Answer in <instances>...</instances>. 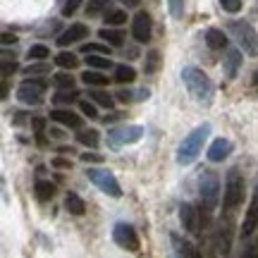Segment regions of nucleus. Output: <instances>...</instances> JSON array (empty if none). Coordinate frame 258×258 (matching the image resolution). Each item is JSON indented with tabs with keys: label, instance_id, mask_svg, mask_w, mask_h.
<instances>
[{
	"label": "nucleus",
	"instance_id": "43",
	"mask_svg": "<svg viewBox=\"0 0 258 258\" xmlns=\"http://www.w3.org/2000/svg\"><path fill=\"white\" fill-rule=\"evenodd\" d=\"M31 124H34V132H36V134H43V127H46V120H43V117H34Z\"/></svg>",
	"mask_w": 258,
	"mask_h": 258
},
{
	"label": "nucleus",
	"instance_id": "32",
	"mask_svg": "<svg viewBox=\"0 0 258 258\" xmlns=\"http://www.w3.org/2000/svg\"><path fill=\"white\" fill-rule=\"evenodd\" d=\"M108 5H110V0H89V5H86V15H89V17H96V15L105 12Z\"/></svg>",
	"mask_w": 258,
	"mask_h": 258
},
{
	"label": "nucleus",
	"instance_id": "1",
	"mask_svg": "<svg viewBox=\"0 0 258 258\" xmlns=\"http://www.w3.org/2000/svg\"><path fill=\"white\" fill-rule=\"evenodd\" d=\"M182 79H184L186 89H189V93H191L194 98L199 103H203V105H211L213 103V96H215V89H213V82L203 74V70H199V67H184L182 70Z\"/></svg>",
	"mask_w": 258,
	"mask_h": 258
},
{
	"label": "nucleus",
	"instance_id": "6",
	"mask_svg": "<svg viewBox=\"0 0 258 258\" xmlns=\"http://www.w3.org/2000/svg\"><path fill=\"white\" fill-rule=\"evenodd\" d=\"M199 194H201V201L206 206V211H213L218 206V199H220V177L215 172H206L201 177Z\"/></svg>",
	"mask_w": 258,
	"mask_h": 258
},
{
	"label": "nucleus",
	"instance_id": "33",
	"mask_svg": "<svg viewBox=\"0 0 258 258\" xmlns=\"http://www.w3.org/2000/svg\"><path fill=\"white\" fill-rule=\"evenodd\" d=\"M53 84H55L57 89H74V77L70 72L53 74Z\"/></svg>",
	"mask_w": 258,
	"mask_h": 258
},
{
	"label": "nucleus",
	"instance_id": "48",
	"mask_svg": "<svg viewBox=\"0 0 258 258\" xmlns=\"http://www.w3.org/2000/svg\"><path fill=\"white\" fill-rule=\"evenodd\" d=\"M251 82H253V86H256V89H258V70H256V72H253V77H251Z\"/></svg>",
	"mask_w": 258,
	"mask_h": 258
},
{
	"label": "nucleus",
	"instance_id": "2",
	"mask_svg": "<svg viewBox=\"0 0 258 258\" xmlns=\"http://www.w3.org/2000/svg\"><path fill=\"white\" fill-rule=\"evenodd\" d=\"M208 134H211V124L208 122H203V124H199V127L194 129L191 134L179 144V148H177V163L179 165H191L194 160H196V156L201 153Z\"/></svg>",
	"mask_w": 258,
	"mask_h": 258
},
{
	"label": "nucleus",
	"instance_id": "26",
	"mask_svg": "<svg viewBox=\"0 0 258 258\" xmlns=\"http://www.w3.org/2000/svg\"><path fill=\"white\" fill-rule=\"evenodd\" d=\"M79 101V93L74 91V89H60V91L53 96V103L55 105H70V103Z\"/></svg>",
	"mask_w": 258,
	"mask_h": 258
},
{
	"label": "nucleus",
	"instance_id": "20",
	"mask_svg": "<svg viewBox=\"0 0 258 258\" xmlns=\"http://www.w3.org/2000/svg\"><path fill=\"white\" fill-rule=\"evenodd\" d=\"M64 208H67V213H72V215H84V213H86V206H84L82 196L74 191H67V196H64Z\"/></svg>",
	"mask_w": 258,
	"mask_h": 258
},
{
	"label": "nucleus",
	"instance_id": "18",
	"mask_svg": "<svg viewBox=\"0 0 258 258\" xmlns=\"http://www.w3.org/2000/svg\"><path fill=\"white\" fill-rule=\"evenodd\" d=\"M241 67V50H237V48H227L225 50V72H227V77H237V72H239Z\"/></svg>",
	"mask_w": 258,
	"mask_h": 258
},
{
	"label": "nucleus",
	"instance_id": "36",
	"mask_svg": "<svg viewBox=\"0 0 258 258\" xmlns=\"http://www.w3.org/2000/svg\"><path fill=\"white\" fill-rule=\"evenodd\" d=\"M239 258H258V237L256 239H251L246 246H244V251H241Z\"/></svg>",
	"mask_w": 258,
	"mask_h": 258
},
{
	"label": "nucleus",
	"instance_id": "44",
	"mask_svg": "<svg viewBox=\"0 0 258 258\" xmlns=\"http://www.w3.org/2000/svg\"><path fill=\"white\" fill-rule=\"evenodd\" d=\"M12 43H17V36L10 34V31H5V34H3V46H12Z\"/></svg>",
	"mask_w": 258,
	"mask_h": 258
},
{
	"label": "nucleus",
	"instance_id": "28",
	"mask_svg": "<svg viewBox=\"0 0 258 258\" xmlns=\"http://www.w3.org/2000/svg\"><path fill=\"white\" fill-rule=\"evenodd\" d=\"M55 64L62 67V70H74V67H79V57L74 55V53H57Z\"/></svg>",
	"mask_w": 258,
	"mask_h": 258
},
{
	"label": "nucleus",
	"instance_id": "4",
	"mask_svg": "<svg viewBox=\"0 0 258 258\" xmlns=\"http://www.w3.org/2000/svg\"><path fill=\"white\" fill-rule=\"evenodd\" d=\"M244 199V179H241V172L232 167L227 172V179H225V208L227 211H234L237 206Z\"/></svg>",
	"mask_w": 258,
	"mask_h": 258
},
{
	"label": "nucleus",
	"instance_id": "30",
	"mask_svg": "<svg viewBox=\"0 0 258 258\" xmlns=\"http://www.w3.org/2000/svg\"><path fill=\"white\" fill-rule=\"evenodd\" d=\"M158 67H160V53H158V50H148L146 62H144V72L153 74V72H158Z\"/></svg>",
	"mask_w": 258,
	"mask_h": 258
},
{
	"label": "nucleus",
	"instance_id": "42",
	"mask_svg": "<svg viewBox=\"0 0 258 258\" xmlns=\"http://www.w3.org/2000/svg\"><path fill=\"white\" fill-rule=\"evenodd\" d=\"M48 72V64H29L27 70H24V74H46Z\"/></svg>",
	"mask_w": 258,
	"mask_h": 258
},
{
	"label": "nucleus",
	"instance_id": "37",
	"mask_svg": "<svg viewBox=\"0 0 258 258\" xmlns=\"http://www.w3.org/2000/svg\"><path fill=\"white\" fill-rule=\"evenodd\" d=\"M167 5H170V12H172L175 19H179L184 15V0H167Z\"/></svg>",
	"mask_w": 258,
	"mask_h": 258
},
{
	"label": "nucleus",
	"instance_id": "9",
	"mask_svg": "<svg viewBox=\"0 0 258 258\" xmlns=\"http://www.w3.org/2000/svg\"><path fill=\"white\" fill-rule=\"evenodd\" d=\"M112 239H115V244H117L120 249L139 251V234L132 225H127V222H117V225H115Z\"/></svg>",
	"mask_w": 258,
	"mask_h": 258
},
{
	"label": "nucleus",
	"instance_id": "12",
	"mask_svg": "<svg viewBox=\"0 0 258 258\" xmlns=\"http://www.w3.org/2000/svg\"><path fill=\"white\" fill-rule=\"evenodd\" d=\"M179 220H182V227H184L186 232H191V234H196V232L201 230L199 211L194 208L191 203H182V206H179Z\"/></svg>",
	"mask_w": 258,
	"mask_h": 258
},
{
	"label": "nucleus",
	"instance_id": "40",
	"mask_svg": "<svg viewBox=\"0 0 258 258\" xmlns=\"http://www.w3.org/2000/svg\"><path fill=\"white\" fill-rule=\"evenodd\" d=\"M220 5L225 12H239L241 10V0H220Z\"/></svg>",
	"mask_w": 258,
	"mask_h": 258
},
{
	"label": "nucleus",
	"instance_id": "15",
	"mask_svg": "<svg viewBox=\"0 0 258 258\" xmlns=\"http://www.w3.org/2000/svg\"><path fill=\"white\" fill-rule=\"evenodd\" d=\"M230 153H232V144L227 141V139H215L211 146H208V160H213V163L225 160Z\"/></svg>",
	"mask_w": 258,
	"mask_h": 258
},
{
	"label": "nucleus",
	"instance_id": "8",
	"mask_svg": "<svg viewBox=\"0 0 258 258\" xmlns=\"http://www.w3.org/2000/svg\"><path fill=\"white\" fill-rule=\"evenodd\" d=\"M43 91H46V82H41V79H27L17 89V98L22 103H27V105H41L43 103Z\"/></svg>",
	"mask_w": 258,
	"mask_h": 258
},
{
	"label": "nucleus",
	"instance_id": "16",
	"mask_svg": "<svg viewBox=\"0 0 258 258\" xmlns=\"http://www.w3.org/2000/svg\"><path fill=\"white\" fill-rule=\"evenodd\" d=\"M215 241H218V251H220L222 256H227L232 249V222L230 220H225V225H220Z\"/></svg>",
	"mask_w": 258,
	"mask_h": 258
},
{
	"label": "nucleus",
	"instance_id": "14",
	"mask_svg": "<svg viewBox=\"0 0 258 258\" xmlns=\"http://www.w3.org/2000/svg\"><path fill=\"white\" fill-rule=\"evenodd\" d=\"M50 120L57 122V124H62V127H70V129L82 127V117H79L77 112L67 110V108H55V110L50 112Z\"/></svg>",
	"mask_w": 258,
	"mask_h": 258
},
{
	"label": "nucleus",
	"instance_id": "41",
	"mask_svg": "<svg viewBox=\"0 0 258 258\" xmlns=\"http://www.w3.org/2000/svg\"><path fill=\"white\" fill-rule=\"evenodd\" d=\"M82 163H103V156L93 153V151H86V153H82Z\"/></svg>",
	"mask_w": 258,
	"mask_h": 258
},
{
	"label": "nucleus",
	"instance_id": "25",
	"mask_svg": "<svg viewBox=\"0 0 258 258\" xmlns=\"http://www.w3.org/2000/svg\"><path fill=\"white\" fill-rule=\"evenodd\" d=\"M82 82L86 84V86H108V77L101 72H96V70H89V72H84L82 74Z\"/></svg>",
	"mask_w": 258,
	"mask_h": 258
},
{
	"label": "nucleus",
	"instance_id": "3",
	"mask_svg": "<svg viewBox=\"0 0 258 258\" xmlns=\"http://www.w3.org/2000/svg\"><path fill=\"white\" fill-rule=\"evenodd\" d=\"M230 29L234 31V36L239 41L241 50L251 57H258V34L249 22H232Z\"/></svg>",
	"mask_w": 258,
	"mask_h": 258
},
{
	"label": "nucleus",
	"instance_id": "21",
	"mask_svg": "<svg viewBox=\"0 0 258 258\" xmlns=\"http://www.w3.org/2000/svg\"><path fill=\"white\" fill-rule=\"evenodd\" d=\"M34 194H36V199L38 201H50L53 199V194H55V186L50 184L48 179H38L36 184H34Z\"/></svg>",
	"mask_w": 258,
	"mask_h": 258
},
{
	"label": "nucleus",
	"instance_id": "10",
	"mask_svg": "<svg viewBox=\"0 0 258 258\" xmlns=\"http://www.w3.org/2000/svg\"><path fill=\"white\" fill-rule=\"evenodd\" d=\"M258 230V189L251 196V203L246 208V215H244V225H241V237L244 239H251L253 232Z\"/></svg>",
	"mask_w": 258,
	"mask_h": 258
},
{
	"label": "nucleus",
	"instance_id": "31",
	"mask_svg": "<svg viewBox=\"0 0 258 258\" xmlns=\"http://www.w3.org/2000/svg\"><path fill=\"white\" fill-rule=\"evenodd\" d=\"M127 22V12H122V10H110V12H105V24L108 27H120Z\"/></svg>",
	"mask_w": 258,
	"mask_h": 258
},
{
	"label": "nucleus",
	"instance_id": "22",
	"mask_svg": "<svg viewBox=\"0 0 258 258\" xmlns=\"http://www.w3.org/2000/svg\"><path fill=\"white\" fill-rule=\"evenodd\" d=\"M98 36H101V41H105V43H110V46H122L124 43V34H122L120 29H101L98 31Z\"/></svg>",
	"mask_w": 258,
	"mask_h": 258
},
{
	"label": "nucleus",
	"instance_id": "29",
	"mask_svg": "<svg viewBox=\"0 0 258 258\" xmlns=\"http://www.w3.org/2000/svg\"><path fill=\"white\" fill-rule=\"evenodd\" d=\"M86 64L93 70H110L112 62L108 55H86Z\"/></svg>",
	"mask_w": 258,
	"mask_h": 258
},
{
	"label": "nucleus",
	"instance_id": "27",
	"mask_svg": "<svg viewBox=\"0 0 258 258\" xmlns=\"http://www.w3.org/2000/svg\"><path fill=\"white\" fill-rule=\"evenodd\" d=\"M89 96H91V101H96L101 108H115V101H112V96L110 93H105V91H101V89H91L89 91Z\"/></svg>",
	"mask_w": 258,
	"mask_h": 258
},
{
	"label": "nucleus",
	"instance_id": "17",
	"mask_svg": "<svg viewBox=\"0 0 258 258\" xmlns=\"http://www.w3.org/2000/svg\"><path fill=\"white\" fill-rule=\"evenodd\" d=\"M172 244H175V256H177V258H201L199 249L194 246L191 241L179 239L177 234H172Z\"/></svg>",
	"mask_w": 258,
	"mask_h": 258
},
{
	"label": "nucleus",
	"instance_id": "24",
	"mask_svg": "<svg viewBox=\"0 0 258 258\" xmlns=\"http://www.w3.org/2000/svg\"><path fill=\"white\" fill-rule=\"evenodd\" d=\"M77 141L82 144V146H98V141H101V134L96 132V129H84V132H77Z\"/></svg>",
	"mask_w": 258,
	"mask_h": 258
},
{
	"label": "nucleus",
	"instance_id": "7",
	"mask_svg": "<svg viewBox=\"0 0 258 258\" xmlns=\"http://www.w3.org/2000/svg\"><path fill=\"white\" fill-rule=\"evenodd\" d=\"M144 137V127L139 124H129V127H115L112 132H108V144H110L112 151H120L122 146L127 144H134Z\"/></svg>",
	"mask_w": 258,
	"mask_h": 258
},
{
	"label": "nucleus",
	"instance_id": "23",
	"mask_svg": "<svg viewBox=\"0 0 258 258\" xmlns=\"http://www.w3.org/2000/svg\"><path fill=\"white\" fill-rule=\"evenodd\" d=\"M134 79H137V70H134V67H129V64H117V67H115V82L132 84Z\"/></svg>",
	"mask_w": 258,
	"mask_h": 258
},
{
	"label": "nucleus",
	"instance_id": "5",
	"mask_svg": "<svg viewBox=\"0 0 258 258\" xmlns=\"http://www.w3.org/2000/svg\"><path fill=\"white\" fill-rule=\"evenodd\" d=\"M86 177H89V179H91L93 184L98 186L103 194H108V196H112V199H120V196H122V186L117 184L115 175H112V172H108V170L91 167V170H86Z\"/></svg>",
	"mask_w": 258,
	"mask_h": 258
},
{
	"label": "nucleus",
	"instance_id": "35",
	"mask_svg": "<svg viewBox=\"0 0 258 258\" xmlns=\"http://www.w3.org/2000/svg\"><path fill=\"white\" fill-rule=\"evenodd\" d=\"M29 60H46L48 55H50V50H48L43 43H36V46H31L29 48Z\"/></svg>",
	"mask_w": 258,
	"mask_h": 258
},
{
	"label": "nucleus",
	"instance_id": "46",
	"mask_svg": "<svg viewBox=\"0 0 258 258\" xmlns=\"http://www.w3.org/2000/svg\"><path fill=\"white\" fill-rule=\"evenodd\" d=\"M117 98H120L122 103H129L132 98H134V93H132V91H124V89H122V91L117 93Z\"/></svg>",
	"mask_w": 258,
	"mask_h": 258
},
{
	"label": "nucleus",
	"instance_id": "11",
	"mask_svg": "<svg viewBox=\"0 0 258 258\" xmlns=\"http://www.w3.org/2000/svg\"><path fill=\"white\" fill-rule=\"evenodd\" d=\"M132 36L137 38L139 43H148L151 38V17L148 12H137L132 19Z\"/></svg>",
	"mask_w": 258,
	"mask_h": 258
},
{
	"label": "nucleus",
	"instance_id": "45",
	"mask_svg": "<svg viewBox=\"0 0 258 258\" xmlns=\"http://www.w3.org/2000/svg\"><path fill=\"white\" fill-rule=\"evenodd\" d=\"M53 165L60 167V170H67V167H72V163H70V160H64V158H55V160H53Z\"/></svg>",
	"mask_w": 258,
	"mask_h": 258
},
{
	"label": "nucleus",
	"instance_id": "34",
	"mask_svg": "<svg viewBox=\"0 0 258 258\" xmlns=\"http://www.w3.org/2000/svg\"><path fill=\"white\" fill-rule=\"evenodd\" d=\"M82 50L86 55H110V48L103 46V43H86V46H82Z\"/></svg>",
	"mask_w": 258,
	"mask_h": 258
},
{
	"label": "nucleus",
	"instance_id": "19",
	"mask_svg": "<svg viewBox=\"0 0 258 258\" xmlns=\"http://www.w3.org/2000/svg\"><path fill=\"white\" fill-rule=\"evenodd\" d=\"M206 43L211 50H227V36L220 29H208L206 31Z\"/></svg>",
	"mask_w": 258,
	"mask_h": 258
},
{
	"label": "nucleus",
	"instance_id": "39",
	"mask_svg": "<svg viewBox=\"0 0 258 258\" xmlns=\"http://www.w3.org/2000/svg\"><path fill=\"white\" fill-rule=\"evenodd\" d=\"M84 0H67L64 3V8H62V15L64 17H70V15H74L77 10H79V5H82Z\"/></svg>",
	"mask_w": 258,
	"mask_h": 258
},
{
	"label": "nucleus",
	"instance_id": "38",
	"mask_svg": "<svg viewBox=\"0 0 258 258\" xmlns=\"http://www.w3.org/2000/svg\"><path fill=\"white\" fill-rule=\"evenodd\" d=\"M79 108H82V112L86 115V117H91V120H96V117H98V110H96V105H93V103L82 101V103H79Z\"/></svg>",
	"mask_w": 258,
	"mask_h": 258
},
{
	"label": "nucleus",
	"instance_id": "13",
	"mask_svg": "<svg viewBox=\"0 0 258 258\" xmlns=\"http://www.w3.org/2000/svg\"><path fill=\"white\" fill-rule=\"evenodd\" d=\"M86 36H89V27H86V24H72L64 34H60L57 46L67 48V46H72V43H77V41H84Z\"/></svg>",
	"mask_w": 258,
	"mask_h": 258
},
{
	"label": "nucleus",
	"instance_id": "47",
	"mask_svg": "<svg viewBox=\"0 0 258 258\" xmlns=\"http://www.w3.org/2000/svg\"><path fill=\"white\" fill-rule=\"evenodd\" d=\"M122 5H127V8H137V5H141V0H120Z\"/></svg>",
	"mask_w": 258,
	"mask_h": 258
}]
</instances>
